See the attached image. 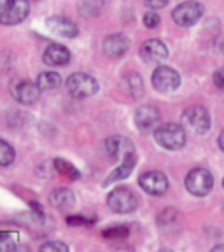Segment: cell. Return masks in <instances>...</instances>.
<instances>
[{
	"label": "cell",
	"instance_id": "1",
	"mask_svg": "<svg viewBox=\"0 0 224 252\" xmlns=\"http://www.w3.org/2000/svg\"><path fill=\"white\" fill-rule=\"evenodd\" d=\"M154 140L161 147L170 151L181 149L186 144V130L182 125H175V123H166V125H160L154 130Z\"/></svg>",
	"mask_w": 224,
	"mask_h": 252
},
{
	"label": "cell",
	"instance_id": "2",
	"mask_svg": "<svg viewBox=\"0 0 224 252\" xmlns=\"http://www.w3.org/2000/svg\"><path fill=\"white\" fill-rule=\"evenodd\" d=\"M210 114L205 107L194 105L182 112V126L196 135H203L210 130Z\"/></svg>",
	"mask_w": 224,
	"mask_h": 252
},
{
	"label": "cell",
	"instance_id": "3",
	"mask_svg": "<svg viewBox=\"0 0 224 252\" xmlns=\"http://www.w3.org/2000/svg\"><path fill=\"white\" fill-rule=\"evenodd\" d=\"M67 88H68V93L74 98H90V96L98 93V81L95 77H91L90 74L77 72V74H72L68 77Z\"/></svg>",
	"mask_w": 224,
	"mask_h": 252
},
{
	"label": "cell",
	"instance_id": "4",
	"mask_svg": "<svg viewBox=\"0 0 224 252\" xmlns=\"http://www.w3.org/2000/svg\"><path fill=\"white\" fill-rule=\"evenodd\" d=\"M30 12L28 0H0V23L16 25L21 23Z\"/></svg>",
	"mask_w": 224,
	"mask_h": 252
},
{
	"label": "cell",
	"instance_id": "5",
	"mask_svg": "<svg viewBox=\"0 0 224 252\" xmlns=\"http://www.w3.org/2000/svg\"><path fill=\"white\" fill-rule=\"evenodd\" d=\"M186 188L194 196H207L214 188L212 173L205 168H193L186 177Z\"/></svg>",
	"mask_w": 224,
	"mask_h": 252
},
{
	"label": "cell",
	"instance_id": "6",
	"mask_svg": "<svg viewBox=\"0 0 224 252\" xmlns=\"http://www.w3.org/2000/svg\"><path fill=\"white\" fill-rule=\"evenodd\" d=\"M107 205L118 214H130L137 209L138 200L128 188H116L109 193Z\"/></svg>",
	"mask_w": 224,
	"mask_h": 252
},
{
	"label": "cell",
	"instance_id": "7",
	"mask_svg": "<svg viewBox=\"0 0 224 252\" xmlns=\"http://www.w3.org/2000/svg\"><path fill=\"white\" fill-rule=\"evenodd\" d=\"M203 14V7L198 2H182L181 5L173 9V21L179 27H193Z\"/></svg>",
	"mask_w": 224,
	"mask_h": 252
},
{
	"label": "cell",
	"instance_id": "8",
	"mask_svg": "<svg viewBox=\"0 0 224 252\" xmlns=\"http://www.w3.org/2000/svg\"><path fill=\"white\" fill-rule=\"evenodd\" d=\"M40 86L39 84H33L30 81H25V79H16L11 83V94L14 96L16 102L23 103V105H30L33 103L40 94Z\"/></svg>",
	"mask_w": 224,
	"mask_h": 252
},
{
	"label": "cell",
	"instance_id": "9",
	"mask_svg": "<svg viewBox=\"0 0 224 252\" xmlns=\"http://www.w3.org/2000/svg\"><path fill=\"white\" fill-rule=\"evenodd\" d=\"M138 182H140V188L146 193L153 194V196H161V194H165L168 191V179H166V175L161 172H156V170L142 173Z\"/></svg>",
	"mask_w": 224,
	"mask_h": 252
},
{
	"label": "cell",
	"instance_id": "10",
	"mask_svg": "<svg viewBox=\"0 0 224 252\" xmlns=\"http://www.w3.org/2000/svg\"><path fill=\"white\" fill-rule=\"evenodd\" d=\"M181 84V75L170 67H158L153 74V86L161 93L175 91Z\"/></svg>",
	"mask_w": 224,
	"mask_h": 252
},
{
	"label": "cell",
	"instance_id": "11",
	"mask_svg": "<svg viewBox=\"0 0 224 252\" xmlns=\"http://www.w3.org/2000/svg\"><path fill=\"white\" fill-rule=\"evenodd\" d=\"M46 25L51 33L63 37V39H74L79 33L77 25L72 20H68V18H65V16H51V18H47Z\"/></svg>",
	"mask_w": 224,
	"mask_h": 252
},
{
	"label": "cell",
	"instance_id": "12",
	"mask_svg": "<svg viewBox=\"0 0 224 252\" xmlns=\"http://www.w3.org/2000/svg\"><path fill=\"white\" fill-rule=\"evenodd\" d=\"M140 56L146 63H161L168 58V47L158 39L146 40L140 47Z\"/></svg>",
	"mask_w": 224,
	"mask_h": 252
},
{
	"label": "cell",
	"instance_id": "13",
	"mask_svg": "<svg viewBox=\"0 0 224 252\" xmlns=\"http://www.w3.org/2000/svg\"><path fill=\"white\" fill-rule=\"evenodd\" d=\"M105 149H107V154L110 158H114V159H126L128 156L135 154V147L131 144L130 138H125V137H110L107 138L105 142Z\"/></svg>",
	"mask_w": 224,
	"mask_h": 252
},
{
	"label": "cell",
	"instance_id": "14",
	"mask_svg": "<svg viewBox=\"0 0 224 252\" xmlns=\"http://www.w3.org/2000/svg\"><path fill=\"white\" fill-rule=\"evenodd\" d=\"M160 123V110L153 105H144L135 112V126L140 131H149L158 128Z\"/></svg>",
	"mask_w": 224,
	"mask_h": 252
},
{
	"label": "cell",
	"instance_id": "15",
	"mask_svg": "<svg viewBox=\"0 0 224 252\" xmlns=\"http://www.w3.org/2000/svg\"><path fill=\"white\" fill-rule=\"evenodd\" d=\"M130 47V40L121 33H112L103 40V53L110 58H121Z\"/></svg>",
	"mask_w": 224,
	"mask_h": 252
},
{
	"label": "cell",
	"instance_id": "16",
	"mask_svg": "<svg viewBox=\"0 0 224 252\" xmlns=\"http://www.w3.org/2000/svg\"><path fill=\"white\" fill-rule=\"evenodd\" d=\"M72 55L67 47L62 46V44H51L47 46V49L44 51V63L51 65V67H62V65H67L70 62Z\"/></svg>",
	"mask_w": 224,
	"mask_h": 252
},
{
	"label": "cell",
	"instance_id": "17",
	"mask_svg": "<svg viewBox=\"0 0 224 252\" xmlns=\"http://www.w3.org/2000/svg\"><path fill=\"white\" fill-rule=\"evenodd\" d=\"M135 165H137V156H135V154H131V156H128L126 159H123L121 165H119L114 172L110 173L109 177L105 179V182H103V184L109 186V184H112V182H116V181H123V179H126L131 172H133Z\"/></svg>",
	"mask_w": 224,
	"mask_h": 252
},
{
	"label": "cell",
	"instance_id": "18",
	"mask_svg": "<svg viewBox=\"0 0 224 252\" xmlns=\"http://www.w3.org/2000/svg\"><path fill=\"white\" fill-rule=\"evenodd\" d=\"M49 201H51V205L58 207V209H72L75 203V196L70 189L60 188L53 191L51 196H49Z\"/></svg>",
	"mask_w": 224,
	"mask_h": 252
},
{
	"label": "cell",
	"instance_id": "19",
	"mask_svg": "<svg viewBox=\"0 0 224 252\" xmlns=\"http://www.w3.org/2000/svg\"><path fill=\"white\" fill-rule=\"evenodd\" d=\"M37 84H39L42 91L58 90L60 84H62V77H60V74H56V72H44V74H40L39 79H37Z\"/></svg>",
	"mask_w": 224,
	"mask_h": 252
},
{
	"label": "cell",
	"instance_id": "20",
	"mask_svg": "<svg viewBox=\"0 0 224 252\" xmlns=\"http://www.w3.org/2000/svg\"><path fill=\"white\" fill-rule=\"evenodd\" d=\"M18 245V233L14 231H2L0 233V251L12 252Z\"/></svg>",
	"mask_w": 224,
	"mask_h": 252
},
{
	"label": "cell",
	"instance_id": "21",
	"mask_svg": "<svg viewBox=\"0 0 224 252\" xmlns=\"http://www.w3.org/2000/svg\"><path fill=\"white\" fill-rule=\"evenodd\" d=\"M55 166H56V170H58L60 173H63L65 177L72 179V181H77V179L81 177V173H79V170L75 168V166L72 165V163L65 161V159H56V161H55Z\"/></svg>",
	"mask_w": 224,
	"mask_h": 252
},
{
	"label": "cell",
	"instance_id": "22",
	"mask_svg": "<svg viewBox=\"0 0 224 252\" xmlns=\"http://www.w3.org/2000/svg\"><path fill=\"white\" fill-rule=\"evenodd\" d=\"M14 149L7 144V140H0V165L2 166H9L14 161Z\"/></svg>",
	"mask_w": 224,
	"mask_h": 252
},
{
	"label": "cell",
	"instance_id": "23",
	"mask_svg": "<svg viewBox=\"0 0 224 252\" xmlns=\"http://www.w3.org/2000/svg\"><path fill=\"white\" fill-rule=\"evenodd\" d=\"M102 5H103L102 0H83V2L79 4V9L84 11V14H88V16H96L102 11Z\"/></svg>",
	"mask_w": 224,
	"mask_h": 252
},
{
	"label": "cell",
	"instance_id": "24",
	"mask_svg": "<svg viewBox=\"0 0 224 252\" xmlns=\"http://www.w3.org/2000/svg\"><path fill=\"white\" fill-rule=\"evenodd\" d=\"M128 228L126 226H114V228H109V229H103V238L107 240H121V238H126L128 236Z\"/></svg>",
	"mask_w": 224,
	"mask_h": 252
},
{
	"label": "cell",
	"instance_id": "25",
	"mask_svg": "<svg viewBox=\"0 0 224 252\" xmlns=\"http://www.w3.org/2000/svg\"><path fill=\"white\" fill-rule=\"evenodd\" d=\"M49 251H60V252H67L68 247L62 242H47V244L40 245V252H49Z\"/></svg>",
	"mask_w": 224,
	"mask_h": 252
},
{
	"label": "cell",
	"instance_id": "26",
	"mask_svg": "<svg viewBox=\"0 0 224 252\" xmlns=\"http://www.w3.org/2000/svg\"><path fill=\"white\" fill-rule=\"evenodd\" d=\"M67 222L72 226H91L95 222V219H88V217L83 216H70L67 219Z\"/></svg>",
	"mask_w": 224,
	"mask_h": 252
},
{
	"label": "cell",
	"instance_id": "27",
	"mask_svg": "<svg viewBox=\"0 0 224 252\" xmlns=\"http://www.w3.org/2000/svg\"><path fill=\"white\" fill-rule=\"evenodd\" d=\"M160 16L156 14V12H146V16H144V25H146L147 28H156L158 25H160Z\"/></svg>",
	"mask_w": 224,
	"mask_h": 252
},
{
	"label": "cell",
	"instance_id": "28",
	"mask_svg": "<svg viewBox=\"0 0 224 252\" xmlns=\"http://www.w3.org/2000/svg\"><path fill=\"white\" fill-rule=\"evenodd\" d=\"M128 81H130V88H135L133 94L137 96V94L142 93V79L138 77L137 74H131L130 77H128Z\"/></svg>",
	"mask_w": 224,
	"mask_h": 252
},
{
	"label": "cell",
	"instance_id": "29",
	"mask_svg": "<svg viewBox=\"0 0 224 252\" xmlns=\"http://www.w3.org/2000/svg\"><path fill=\"white\" fill-rule=\"evenodd\" d=\"M214 84H216L219 90L224 91V67L219 68V70L214 74Z\"/></svg>",
	"mask_w": 224,
	"mask_h": 252
},
{
	"label": "cell",
	"instance_id": "30",
	"mask_svg": "<svg viewBox=\"0 0 224 252\" xmlns=\"http://www.w3.org/2000/svg\"><path fill=\"white\" fill-rule=\"evenodd\" d=\"M146 4L153 9H161L168 4V0H146Z\"/></svg>",
	"mask_w": 224,
	"mask_h": 252
},
{
	"label": "cell",
	"instance_id": "31",
	"mask_svg": "<svg viewBox=\"0 0 224 252\" xmlns=\"http://www.w3.org/2000/svg\"><path fill=\"white\" fill-rule=\"evenodd\" d=\"M219 147H221V149L224 151V130H223V131H221V133H219Z\"/></svg>",
	"mask_w": 224,
	"mask_h": 252
},
{
	"label": "cell",
	"instance_id": "32",
	"mask_svg": "<svg viewBox=\"0 0 224 252\" xmlns=\"http://www.w3.org/2000/svg\"><path fill=\"white\" fill-rule=\"evenodd\" d=\"M214 252H217V251H224V245H216V247L212 249Z\"/></svg>",
	"mask_w": 224,
	"mask_h": 252
},
{
	"label": "cell",
	"instance_id": "33",
	"mask_svg": "<svg viewBox=\"0 0 224 252\" xmlns=\"http://www.w3.org/2000/svg\"><path fill=\"white\" fill-rule=\"evenodd\" d=\"M221 51H223V55H224V44H223V47H221Z\"/></svg>",
	"mask_w": 224,
	"mask_h": 252
},
{
	"label": "cell",
	"instance_id": "34",
	"mask_svg": "<svg viewBox=\"0 0 224 252\" xmlns=\"http://www.w3.org/2000/svg\"><path fill=\"white\" fill-rule=\"evenodd\" d=\"M223 186H224V182H223Z\"/></svg>",
	"mask_w": 224,
	"mask_h": 252
}]
</instances>
